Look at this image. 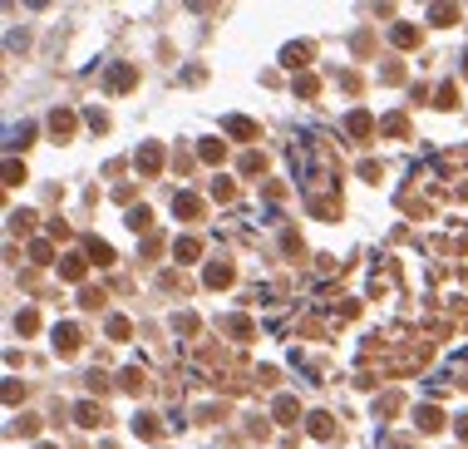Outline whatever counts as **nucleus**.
I'll use <instances>...</instances> for the list:
<instances>
[{
  "instance_id": "obj_12",
  "label": "nucleus",
  "mask_w": 468,
  "mask_h": 449,
  "mask_svg": "<svg viewBox=\"0 0 468 449\" xmlns=\"http://www.w3.org/2000/svg\"><path fill=\"white\" fill-rule=\"evenodd\" d=\"M108 336L123 340V336H128V321H123V316H113V321H108Z\"/></svg>"
},
{
  "instance_id": "obj_7",
  "label": "nucleus",
  "mask_w": 468,
  "mask_h": 449,
  "mask_svg": "<svg viewBox=\"0 0 468 449\" xmlns=\"http://www.w3.org/2000/svg\"><path fill=\"white\" fill-rule=\"evenodd\" d=\"M227 277H232V267H222V262H217V267H207V287H222Z\"/></svg>"
},
{
  "instance_id": "obj_15",
  "label": "nucleus",
  "mask_w": 468,
  "mask_h": 449,
  "mask_svg": "<svg viewBox=\"0 0 468 449\" xmlns=\"http://www.w3.org/2000/svg\"><path fill=\"white\" fill-rule=\"evenodd\" d=\"M311 435H330V420L325 415H311Z\"/></svg>"
},
{
  "instance_id": "obj_1",
  "label": "nucleus",
  "mask_w": 468,
  "mask_h": 449,
  "mask_svg": "<svg viewBox=\"0 0 468 449\" xmlns=\"http://www.w3.org/2000/svg\"><path fill=\"white\" fill-rule=\"evenodd\" d=\"M158 163H163V148H158V143H143V148H138V168H143V173H153Z\"/></svg>"
},
{
  "instance_id": "obj_2",
  "label": "nucleus",
  "mask_w": 468,
  "mask_h": 449,
  "mask_svg": "<svg viewBox=\"0 0 468 449\" xmlns=\"http://www.w3.org/2000/svg\"><path fill=\"white\" fill-rule=\"evenodd\" d=\"M173 208H178V218H197V198H192V193H178Z\"/></svg>"
},
{
  "instance_id": "obj_14",
  "label": "nucleus",
  "mask_w": 468,
  "mask_h": 449,
  "mask_svg": "<svg viewBox=\"0 0 468 449\" xmlns=\"http://www.w3.org/2000/svg\"><path fill=\"white\" fill-rule=\"evenodd\" d=\"M429 15H434V25H449V20H454V10H449V5H434Z\"/></svg>"
},
{
  "instance_id": "obj_16",
  "label": "nucleus",
  "mask_w": 468,
  "mask_h": 449,
  "mask_svg": "<svg viewBox=\"0 0 468 449\" xmlns=\"http://www.w3.org/2000/svg\"><path fill=\"white\" fill-rule=\"evenodd\" d=\"M459 435H464V440H468V415H464V420H459Z\"/></svg>"
},
{
  "instance_id": "obj_5",
  "label": "nucleus",
  "mask_w": 468,
  "mask_h": 449,
  "mask_svg": "<svg viewBox=\"0 0 468 449\" xmlns=\"http://www.w3.org/2000/svg\"><path fill=\"white\" fill-rule=\"evenodd\" d=\"M74 326H55V345H60V350H74Z\"/></svg>"
},
{
  "instance_id": "obj_4",
  "label": "nucleus",
  "mask_w": 468,
  "mask_h": 449,
  "mask_svg": "<svg viewBox=\"0 0 468 449\" xmlns=\"http://www.w3.org/2000/svg\"><path fill=\"white\" fill-rule=\"evenodd\" d=\"M173 257H178V262H197V242H192V237H183V242L173 247Z\"/></svg>"
},
{
  "instance_id": "obj_13",
  "label": "nucleus",
  "mask_w": 468,
  "mask_h": 449,
  "mask_svg": "<svg viewBox=\"0 0 468 449\" xmlns=\"http://www.w3.org/2000/svg\"><path fill=\"white\" fill-rule=\"evenodd\" d=\"M128 227H133V232L148 227V208H133V213H128Z\"/></svg>"
},
{
  "instance_id": "obj_3",
  "label": "nucleus",
  "mask_w": 468,
  "mask_h": 449,
  "mask_svg": "<svg viewBox=\"0 0 468 449\" xmlns=\"http://www.w3.org/2000/svg\"><path fill=\"white\" fill-rule=\"evenodd\" d=\"M345 128H350V138H365V128H370V113H350V118H345Z\"/></svg>"
},
{
  "instance_id": "obj_10",
  "label": "nucleus",
  "mask_w": 468,
  "mask_h": 449,
  "mask_svg": "<svg viewBox=\"0 0 468 449\" xmlns=\"http://www.w3.org/2000/svg\"><path fill=\"white\" fill-rule=\"evenodd\" d=\"M414 40H419V35H414L409 25H394V45H414Z\"/></svg>"
},
{
  "instance_id": "obj_8",
  "label": "nucleus",
  "mask_w": 468,
  "mask_h": 449,
  "mask_svg": "<svg viewBox=\"0 0 468 449\" xmlns=\"http://www.w3.org/2000/svg\"><path fill=\"white\" fill-rule=\"evenodd\" d=\"M128 79H133V70H128V65H118V70H113V74H108V84H113V89H123V84H128Z\"/></svg>"
},
{
  "instance_id": "obj_6",
  "label": "nucleus",
  "mask_w": 468,
  "mask_h": 449,
  "mask_svg": "<svg viewBox=\"0 0 468 449\" xmlns=\"http://www.w3.org/2000/svg\"><path fill=\"white\" fill-rule=\"evenodd\" d=\"M60 272H65L69 282H74V277H84V257H65V262H60Z\"/></svg>"
},
{
  "instance_id": "obj_11",
  "label": "nucleus",
  "mask_w": 468,
  "mask_h": 449,
  "mask_svg": "<svg viewBox=\"0 0 468 449\" xmlns=\"http://www.w3.org/2000/svg\"><path fill=\"white\" fill-rule=\"evenodd\" d=\"M227 128H232L237 138H252V123H247V118H227Z\"/></svg>"
},
{
  "instance_id": "obj_9",
  "label": "nucleus",
  "mask_w": 468,
  "mask_h": 449,
  "mask_svg": "<svg viewBox=\"0 0 468 449\" xmlns=\"http://www.w3.org/2000/svg\"><path fill=\"white\" fill-rule=\"evenodd\" d=\"M30 133H35V123H20V128H10V138H5V143H10V148H15V143H25V138H30Z\"/></svg>"
}]
</instances>
